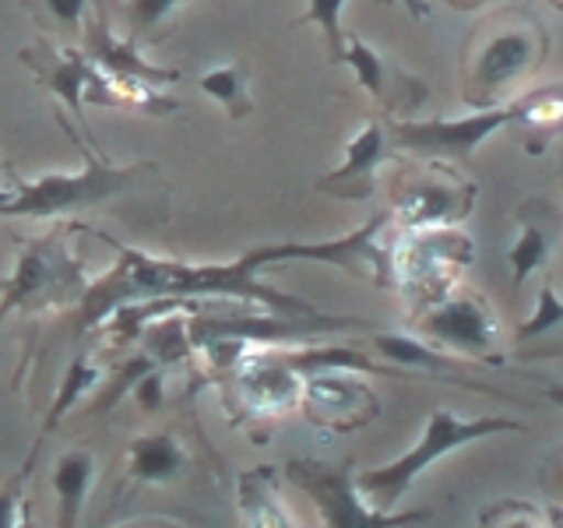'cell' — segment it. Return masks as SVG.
<instances>
[{
	"instance_id": "1f68e13d",
	"label": "cell",
	"mask_w": 563,
	"mask_h": 528,
	"mask_svg": "<svg viewBox=\"0 0 563 528\" xmlns=\"http://www.w3.org/2000/svg\"><path fill=\"white\" fill-rule=\"evenodd\" d=\"M451 8H457V11H479V8H486L489 0H448Z\"/></svg>"
},
{
	"instance_id": "83f0119b",
	"label": "cell",
	"mask_w": 563,
	"mask_h": 528,
	"mask_svg": "<svg viewBox=\"0 0 563 528\" xmlns=\"http://www.w3.org/2000/svg\"><path fill=\"white\" fill-rule=\"evenodd\" d=\"M176 4H180V0H128L131 40H141V35H148Z\"/></svg>"
},
{
	"instance_id": "44dd1931",
	"label": "cell",
	"mask_w": 563,
	"mask_h": 528,
	"mask_svg": "<svg viewBox=\"0 0 563 528\" xmlns=\"http://www.w3.org/2000/svg\"><path fill=\"white\" fill-rule=\"evenodd\" d=\"M201 92L219 99L225 106V113L233 120H243L254 113V102H251V64L246 61H236L229 67H216L201 75Z\"/></svg>"
},
{
	"instance_id": "e575fe53",
	"label": "cell",
	"mask_w": 563,
	"mask_h": 528,
	"mask_svg": "<svg viewBox=\"0 0 563 528\" xmlns=\"http://www.w3.org/2000/svg\"><path fill=\"white\" fill-rule=\"evenodd\" d=\"M550 4H553V8H560V11H563V0H550Z\"/></svg>"
},
{
	"instance_id": "f1b7e54d",
	"label": "cell",
	"mask_w": 563,
	"mask_h": 528,
	"mask_svg": "<svg viewBox=\"0 0 563 528\" xmlns=\"http://www.w3.org/2000/svg\"><path fill=\"white\" fill-rule=\"evenodd\" d=\"M25 4L35 11H46L53 22L64 29H78L88 11V0H25Z\"/></svg>"
},
{
	"instance_id": "ffe728a7",
	"label": "cell",
	"mask_w": 563,
	"mask_h": 528,
	"mask_svg": "<svg viewBox=\"0 0 563 528\" xmlns=\"http://www.w3.org/2000/svg\"><path fill=\"white\" fill-rule=\"evenodd\" d=\"M275 475L272 469H254L240 475V510L243 521L254 528H268V525H282L289 528L292 518H286V507L275 497Z\"/></svg>"
},
{
	"instance_id": "6da1fadb",
	"label": "cell",
	"mask_w": 563,
	"mask_h": 528,
	"mask_svg": "<svg viewBox=\"0 0 563 528\" xmlns=\"http://www.w3.org/2000/svg\"><path fill=\"white\" fill-rule=\"evenodd\" d=\"M387 226V216H374L356 233L342 240H324V243H264L254 251L240 254L236 261L225 264H184V261H166V257H148L141 251H131L106 233H99L106 243L117 246V268L96 282L81 299V321L78 331L99 324L102 317H110L123 304H155V299H251V304H264L275 314H317L307 299L278 293L275 286L257 282V272L268 264L282 261H321L345 268L360 278L377 282V286H395L391 272V254L380 246V233Z\"/></svg>"
},
{
	"instance_id": "8fae6325",
	"label": "cell",
	"mask_w": 563,
	"mask_h": 528,
	"mask_svg": "<svg viewBox=\"0 0 563 528\" xmlns=\"http://www.w3.org/2000/svg\"><path fill=\"white\" fill-rule=\"evenodd\" d=\"M303 413L317 427L356 430L377 416V395L366 384L342 377L339 370H321L303 384Z\"/></svg>"
},
{
	"instance_id": "3957f363",
	"label": "cell",
	"mask_w": 563,
	"mask_h": 528,
	"mask_svg": "<svg viewBox=\"0 0 563 528\" xmlns=\"http://www.w3.org/2000/svg\"><path fill=\"white\" fill-rule=\"evenodd\" d=\"M85 155V169L81 173H49L43 180L25 184V180H11V190H0V219H53V216H67V211H81V208H96L102 201L117 198L120 190L134 187L145 173H155L152 163H137V166H113L92 152V145L81 148Z\"/></svg>"
},
{
	"instance_id": "836d02e7",
	"label": "cell",
	"mask_w": 563,
	"mask_h": 528,
	"mask_svg": "<svg viewBox=\"0 0 563 528\" xmlns=\"http://www.w3.org/2000/svg\"><path fill=\"white\" fill-rule=\"evenodd\" d=\"M545 398H550V402H556V405H563V384H553V387H545Z\"/></svg>"
},
{
	"instance_id": "484cf974",
	"label": "cell",
	"mask_w": 563,
	"mask_h": 528,
	"mask_svg": "<svg viewBox=\"0 0 563 528\" xmlns=\"http://www.w3.org/2000/svg\"><path fill=\"white\" fill-rule=\"evenodd\" d=\"M152 366H158V363L148 356L145 349H141L134 360H128V363H123V366L117 370V374H113V384L106 387V392L96 398V413H110L117 402L128 398V395H131V387L137 384V377H141V374H148Z\"/></svg>"
},
{
	"instance_id": "5bb4252c",
	"label": "cell",
	"mask_w": 563,
	"mask_h": 528,
	"mask_svg": "<svg viewBox=\"0 0 563 528\" xmlns=\"http://www.w3.org/2000/svg\"><path fill=\"white\" fill-rule=\"evenodd\" d=\"M384 152H387L384 123L369 120L366 128L345 145V163L334 173H328L317 187L328 194H339V198H356V201L369 198V194H374V176H377Z\"/></svg>"
},
{
	"instance_id": "52a82bcc",
	"label": "cell",
	"mask_w": 563,
	"mask_h": 528,
	"mask_svg": "<svg viewBox=\"0 0 563 528\" xmlns=\"http://www.w3.org/2000/svg\"><path fill=\"white\" fill-rule=\"evenodd\" d=\"M78 289H85L81 264L64 251L60 233L25 243L14 275L0 282V293H4L0 296V324L8 321L11 310H29L35 304H46V299L75 296Z\"/></svg>"
},
{
	"instance_id": "d4e9b609",
	"label": "cell",
	"mask_w": 563,
	"mask_h": 528,
	"mask_svg": "<svg viewBox=\"0 0 563 528\" xmlns=\"http://www.w3.org/2000/svg\"><path fill=\"white\" fill-rule=\"evenodd\" d=\"M545 251H550V243H545V233L539 226L521 229V237L515 240V246H510V254H507L510 268H515V286H525V278L536 268H542Z\"/></svg>"
},
{
	"instance_id": "603a6c76",
	"label": "cell",
	"mask_w": 563,
	"mask_h": 528,
	"mask_svg": "<svg viewBox=\"0 0 563 528\" xmlns=\"http://www.w3.org/2000/svg\"><path fill=\"white\" fill-rule=\"evenodd\" d=\"M141 342H145V352L155 363H176L190 352V331L184 317H166V321L148 324Z\"/></svg>"
},
{
	"instance_id": "7c38bea8",
	"label": "cell",
	"mask_w": 563,
	"mask_h": 528,
	"mask_svg": "<svg viewBox=\"0 0 563 528\" xmlns=\"http://www.w3.org/2000/svg\"><path fill=\"white\" fill-rule=\"evenodd\" d=\"M342 64H349L352 70H356L360 85L384 106V110H391V113L395 110L398 113L416 110V106L427 99V85L409 78V75H401V70L387 64L374 46L363 43L360 35H349Z\"/></svg>"
},
{
	"instance_id": "4fadbf2b",
	"label": "cell",
	"mask_w": 563,
	"mask_h": 528,
	"mask_svg": "<svg viewBox=\"0 0 563 528\" xmlns=\"http://www.w3.org/2000/svg\"><path fill=\"white\" fill-rule=\"evenodd\" d=\"M22 61L40 75V81L57 96L70 113H75L78 123H85L81 106H85V88L96 75V64L85 57L81 50H53V46H32L22 50Z\"/></svg>"
},
{
	"instance_id": "9a60e30c",
	"label": "cell",
	"mask_w": 563,
	"mask_h": 528,
	"mask_svg": "<svg viewBox=\"0 0 563 528\" xmlns=\"http://www.w3.org/2000/svg\"><path fill=\"white\" fill-rule=\"evenodd\" d=\"M85 57L92 61L99 70H106V75L137 78V81H148V85L180 81V70L158 67V64H148L145 57H137L134 40H117V35H110L102 18H92V22L85 25Z\"/></svg>"
},
{
	"instance_id": "30bf717a",
	"label": "cell",
	"mask_w": 563,
	"mask_h": 528,
	"mask_svg": "<svg viewBox=\"0 0 563 528\" xmlns=\"http://www.w3.org/2000/svg\"><path fill=\"white\" fill-rule=\"evenodd\" d=\"M286 472H289V480L317 504V510H321L328 525L363 528V525L405 521V518H387V515H380V510H369L366 504H360L356 483L349 480V465L328 469L321 462H289Z\"/></svg>"
},
{
	"instance_id": "4dcf8cb0",
	"label": "cell",
	"mask_w": 563,
	"mask_h": 528,
	"mask_svg": "<svg viewBox=\"0 0 563 528\" xmlns=\"http://www.w3.org/2000/svg\"><path fill=\"white\" fill-rule=\"evenodd\" d=\"M14 525H18V493L0 490V528H14Z\"/></svg>"
},
{
	"instance_id": "f546056e",
	"label": "cell",
	"mask_w": 563,
	"mask_h": 528,
	"mask_svg": "<svg viewBox=\"0 0 563 528\" xmlns=\"http://www.w3.org/2000/svg\"><path fill=\"white\" fill-rule=\"evenodd\" d=\"M131 395H134V402L145 413H158V409H163V402H166V395H163V370L152 366L148 374H141L137 384L131 387Z\"/></svg>"
},
{
	"instance_id": "5b68a950",
	"label": "cell",
	"mask_w": 563,
	"mask_h": 528,
	"mask_svg": "<svg viewBox=\"0 0 563 528\" xmlns=\"http://www.w3.org/2000/svg\"><path fill=\"white\" fill-rule=\"evenodd\" d=\"M405 237L391 254L395 286L416 296L422 307L433 304L437 296L454 289L457 272L468 268L475 246L451 226H430V229H405Z\"/></svg>"
},
{
	"instance_id": "4316f807",
	"label": "cell",
	"mask_w": 563,
	"mask_h": 528,
	"mask_svg": "<svg viewBox=\"0 0 563 528\" xmlns=\"http://www.w3.org/2000/svg\"><path fill=\"white\" fill-rule=\"evenodd\" d=\"M556 324H563V304L556 299V293H553L550 282H545L542 293H539V310H536V317H532V321H525V324L515 331V342L525 345V342H532L536 334L550 331V328H556Z\"/></svg>"
},
{
	"instance_id": "d6a6232c",
	"label": "cell",
	"mask_w": 563,
	"mask_h": 528,
	"mask_svg": "<svg viewBox=\"0 0 563 528\" xmlns=\"http://www.w3.org/2000/svg\"><path fill=\"white\" fill-rule=\"evenodd\" d=\"M398 4H405V8H409L416 18H427V14H430V8L422 4V0H398Z\"/></svg>"
},
{
	"instance_id": "277c9868",
	"label": "cell",
	"mask_w": 563,
	"mask_h": 528,
	"mask_svg": "<svg viewBox=\"0 0 563 528\" xmlns=\"http://www.w3.org/2000/svg\"><path fill=\"white\" fill-rule=\"evenodd\" d=\"M504 430H521V422H510V419H457L448 409H437L422 430V440L405 451L401 458H395L391 465H380V469H366L356 475V493L366 501H374L377 510H387L401 501V493L412 486V480L430 469L440 454H448L462 444H472V440H483L489 433H504Z\"/></svg>"
},
{
	"instance_id": "e0dca14e",
	"label": "cell",
	"mask_w": 563,
	"mask_h": 528,
	"mask_svg": "<svg viewBox=\"0 0 563 528\" xmlns=\"http://www.w3.org/2000/svg\"><path fill=\"white\" fill-rule=\"evenodd\" d=\"M374 349L380 356L395 360L398 366H419L422 374H433L440 381H451V384H462V387H472V392H483V395H500L497 387H486L479 381H468L465 377V366L454 363L451 356H444L437 345H427V342H416L409 334H395V331H380L374 334Z\"/></svg>"
},
{
	"instance_id": "ac0fdd59",
	"label": "cell",
	"mask_w": 563,
	"mask_h": 528,
	"mask_svg": "<svg viewBox=\"0 0 563 528\" xmlns=\"http://www.w3.org/2000/svg\"><path fill=\"white\" fill-rule=\"evenodd\" d=\"M131 458V480L134 483H169L176 472L184 469L187 451L173 433H152L141 437L128 451Z\"/></svg>"
},
{
	"instance_id": "7a4b0ae2",
	"label": "cell",
	"mask_w": 563,
	"mask_h": 528,
	"mask_svg": "<svg viewBox=\"0 0 563 528\" xmlns=\"http://www.w3.org/2000/svg\"><path fill=\"white\" fill-rule=\"evenodd\" d=\"M550 53V35L542 22L525 8H504L486 14L472 29L465 50V102L472 110L500 106L507 92L536 75Z\"/></svg>"
},
{
	"instance_id": "d6986e66",
	"label": "cell",
	"mask_w": 563,
	"mask_h": 528,
	"mask_svg": "<svg viewBox=\"0 0 563 528\" xmlns=\"http://www.w3.org/2000/svg\"><path fill=\"white\" fill-rule=\"evenodd\" d=\"M92 472H96V458L88 451H67L57 469H53V490H57V525L70 528L81 515V504L88 497V486H92Z\"/></svg>"
},
{
	"instance_id": "9c48e42d",
	"label": "cell",
	"mask_w": 563,
	"mask_h": 528,
	"mask_svg": "<svg viewBox=\"0 0 563 528\" xmlns=\"http://www.w3.org/2000/svg\"><path fill=\"white\" fill-rule=\"evenodd\" d=\"M419 331L437 342V349H462L472 356L493 360V349L500 342V328L493 310L479 296L448 289L433 304L419 310Z\"/></svg>"
},
{
	"instance_id": "cb8c5ba5",
	"label": "cell",
	"mask_w": 563,
	"mask_h": 528,
	"mask_svg": "<svg viewBox=\"0 0 563 528\" xmlns=\"http://www.w3.org/2000/svg\"><path fill=\"white\" fill-rule=\"evenodd\" d=\"M307 14L299 18V25H321L324 40H328V57L331 64H342V53H345V32H342V8L345 0H307Z\"/></svg>"
},
{
	"instance_id": "7402d4cb",
	"label": "cell",
	"mask_w": 563,
	"mask_h": 528,
	"mask_svg": "<svg viewBox=\"0 0 563 528\" xmlns=\"http://www.w3.org/2000/svg\"><path fill=\"white\" fill-rule=\"evenodd\" d=\"M102 377V370L99 366H92L88 363V356L85 352H78L75 360H70V366H67V374H64V381H60V392H57V398H53V405H49V413H46V422H43V437L57 427L60 422V416L75 405L88 387H92L96 381Z\"/></svg>"
},
{
	"instance_id": "2e32d148",
	"label": "cell",
	"mask_w": 563,
	"mask_h": 528,
	"mask_svg": "<svg viewBox=\"0 0 563 528\" xmlns=\"http://www.w3.org/2000/svg\"><path fill=\"white\" fill-rule=\"evenodd\" d=\"M510 123H518L528 155H542L550 141L563 134V81L545 85L507 106Z\"/></svg>"
},
{
	"instance_id": "ba28073f",
	"label": "cell",
	"mask_w": 563,
	"mask_h": 528,
	"mask_svg": "<svg viewBox=\"0 0 563 528\" xmlns=\"http://www.w3.org/2000/svg\"><path fill=\"white\" fill-rule=\"evenodd\" d=\"M510 123L507 106H489V110H475L462 120H391L387 134H391L395 148L412 152L422 158H465L472 148Z\"/></svg>"
},
{
	"instance_id": "8992f818",
	"label": "cell",
	"mask_w": 563,
	"mask_h": 528,
	"mask_svg": "<svg viewBox=\"0 0 563 528\" xmlns=\"http://www.w3.org/2000/svg\"><path fill=\"white\" fill-rule=\"evenodd\" d=\"M475 201V184L430 158L427 166L401 169L391 180V211L405 229L462 222Z\"/></svg>"
}]
</instances>
